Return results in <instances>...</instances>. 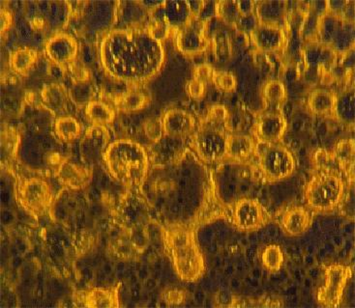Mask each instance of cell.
Segmentation results:
<instances>
[{
  "mask_svg": "<svg viewBox=\"0 0 355 308\" xmlns=\"http://www.w3.org/2000/svg\"><path fill=\"white\" fill-rule=\"evenodd\" d=\"M100 57L107 74L122 82H148L157 74L165 60L160 41L146 28L111 29L100 46Z\"/></svg>",
  "mask_w": 355,
  "mask_h": 308,
  "instance_id": "cell-1",
  "label": "cell"
},
{
  "mask_svg": "<svg viewBox=\"0 0 355 308\" xmlns=\"http://www.w3.org/2000/svg\"><path fill=\"white\" fill-rule=\"evenodd\" d=\"M103 161L112 178L126 189H141L148 178V153L141 144L131 139L110 143Z\"/></svg>",
  "mask_w": 355,
  "mask_h": 308,
  "instance_id": "cell-2",
  "label": "cell"
},
{
  "mask_svg": "<svg viewBox=\"0 0 355 308\" xmlns=\"http://www.w3.org/2000/svg\"><path fill=\"white\" fill-rule=\"evenodd\" d=\"M163 233L178 275L186 282L200 280L205 275V262L195 231L182 224H171L163 229Z\"/></svg>",
  "mask_w": 355,
  "mask_h": 308,
  "instance_id": "cell-3",
  "label": "cell"
},
{
  "mask_svg": "<svg viewBox=\"0 0 355 308\" xmlns=\"http://www.w3.org/2000/svg\"><path fill=\"white\" fill-rule=\"evenodd\" d=\"M345 189L346 185L341 176L332 171H322L308 183L305 199L314 211H331L342 202Z\"/></svg>",
  "mask_w": 355,
  "mask_h": 308,
  "instance_id": "cell-4",
  "label": "cell"
},
{
  "mask_svg": "<svg viewBox=\"0 0 355 308\" xmlns=\"http://www.w3.org/2000/svg\"><path fill=\"white\" fill-rule=\"evenodd\" d=\"M254 153L258 155L259 165L269 181L276 182L290 177L295 170L293 153L280 143H259Z\"/></svg>",
  "mask_w": 355,
  "mask_h": 308,
  "instance_id": "cell-5",
  "label": "cell"
},
{
  "mask_svg": "<svg viewBox=\"0 0 355 308\" xmlns=\"http://www.w3.org/2000/svg\"><path fill=\"white\" fill-rule=\"evenodd\" d=\"M317 36L320 44L333 51H349L354 48V21L330 11L322 15L317 24Z\"/></svg>",
  "mask_w": 355,
  "mask_h": 308,
  "instance_id": "cell-6",
  "label": "cell"
},
{
  "mask_svg": "<svg viewBox=\"0 0 355 308\" xmlns=\"http://www.w3.org/2000/svg\"><path fill=\"white\" fill-rule=\"evenodd\" d=\"M16 197L21 206L35 217H43L53 203L50 185L42 178H26L19 183Z\"/></svg>",
  "mask_w": 355,
  "mask_h": 308,
  "instance_id": "cell-7",
  "label": "cell"
},
{
  "mask_svg": "<svg viewBox=\"0 0 355 308\" xmlns=\"http://www.w3.org/2000/svg\"><path fill=\"white\" fill-rule=\"evenodd\" d=\"M227 141L225 128L203 122L195 136V149L202 161L215 163L227 155Z\"/></svg>",
  "mask_w": 355,
  "mask_h": 308,
  "instance_id": "cell-8",
  "label": "cell"
},
{
  "mask_svg": "<svg viewBox=\"0 0 355 308\" xmlns=\"http://www.w3.org/2000/svg\"><path fill=\"white\" fill-rule=\"evenodd\" d=\"M352 275V269L349 266L333 264L325 267V283L318 291V302L324 307H339Z\"/></svg>",
  "mask_w": 355,
  "mask_h": 308,
  "instance_id": "cell-9",
  "label": "cell"
},
{
  "mask_svg": "<svg viewBox=\"0 0 355 308\" xmlns=\"http://www.w3.org/2000/svg\"><path fill=\"white\" fill-rule=\"evenodd\" d=\"M119 2H83V21L85 28L93 33L111 30L119 17Z\"/></svg>",
  "mask_w": 355,
  "mask_h": 308,
  "instance_id": "cell-10",
  "label": "cell"
},
{
  "mask_svg": "<svg viewBox=\"0 0 355 308\" xmlns=\"http://www.w3.org/2000/svg\"><path fill=\"white\" fill-rule=\"evenodd\" d=\"M232 219L239 230L256 231L268 224L269 214L258 199L245 197L234 203Z\"/></svg>",
  "mask_w": 355,
  "mask_h": 308,
  "instance_id": "cell-11",
  "label": "cell"
},
{
  "mask_svg": "<svg viewBox=\"0 0 355 308\" xmlns=\"http://www.w3.org/2000/svg\"><path fill=\"white\" fill-rule=\"evenodd\" d=\"M110 134L106 127L92 126L83 134L80 144V153L85 165L93 166L104 158L110 145Z\"/></svg>",
  "mask_w": 355,
  "mask_h": 308,
  "instance_id": "cell-12",
  "label": "cell"
},
{
  "mask_svg": "<svg viewBox=\"0 0 355 308\" xmlns=\"http://www.w3.org/2000/svg\"><path fill=\"white\" fill-rule=\"evenodd\" d=\"M28 16L43 19L46 28H62L69 21L71 5L65 1L29 2Z\"/></svg>",
  "mask_w": 355,
  "mask_h": 308,
  "instance_id": "cell-13",
  "label": "cell"
},
{
  "mask_svg": "<svg viewBox=\"0 0 355 308\" xmlns=\"http://www.w3.org/2000/svg\"><path fill=\"white\" fill-rule=\"evenodd\" d=\"M153 21H159L170 28L180 29L186 26L195 15L188 1H164L151 12Z\"/></svg>",
  "mask_w": 355,
  "mask_h": 308,
  "instance_id": "cell-14",
  "label": "cell"
},
{
  "mask_svg": "<svg viewBox=\"0 0 355 308\" xmlns=\"http://www.w3.org/2000/svg\"><path fill=\"white\" fill-rule=\"evenodd\" d=\"M205 24L194 17L186 26L178 29L176 44L181 53L186 55H195L207 48Z\"/></svg>",
  "mask_w": 355,
  "mask_h": 308,
  "instance_id": "cell-15",
  "label": "cell"
},
{
  "mask_svg": "<svg viewBox=\"0 0 355 308\" xmlns=\"http://www.w3.org/2000/svg\"><path fill=\"white\" fill-rule=\"evenodd\" d=\"M46 55L58 65L70 64L79 51V45L74 36L69 33H58L46 41Z\"/></svg>",
  "mask_w": 355,
  "mask_h": 308,
  "instance_id": "cell-16",
  "label": "cell"
},
{
  "mask_svg": "<svg viewBox=\"0 0 355 308\" xmlns=\"http://www.w3.org/2000/svg\"><path fill=\"white\" fill-rule=\"evenodd\" d=\"M119 288L120 284H117L110 288L79 291L76 298L83 307L116 308L119 307Z\"/></svg>",
  "mask_w": 355,
  "mask_h": 308,
  "instance_id": "cell-17",
  "label": "cell"
},
{
  "mask_svg": "<svg viewBox=\"0 0 355 308\" xmlns=\"http://www.w3.org/2000/svg\"><path fill=\"white\" fill-rule=\"evenodd\" d=\"M55 173L61 184L76 190L87 187L92 178V171L89 166L79 165L69 160L61 161Z\"/></svg>",
  "mask_w": 355,
  "mask_h": 308,
  "instance_id": "cell-18",
  "label": "cell"
},
{
  "mask_svg": "<svg viewBox=\"0 0 355 308\" xmlns=\"http://www.w3.org/2000/svg\"><path fill=\"white\" fill-rule=\"evenodd\" d=\"M286 120L279 111L261 114L257 122V134L261 143H279L286 131Z\"/></svg>",
  "mask_w": 355,
  "mask_h": 308,
  "instance_id": "cell-19",
  "label": "cell"
},
{
  "mask_svg": "<svg viewBox=\"0 0 355 308\" xmlns=\"http://www.w3.org/2000/svg\"><path fill=\"white\" fill-rule=\"evenodd\" d=\"M162 122H163L164 133L173 138L189 136L196 128L194 116L184 109H170L164 114Z\"/></svg>",
  "mask_w": 355,
  "mask_h": 308,
  "instance_id": "cell-20",
  "label": "cell"
},
{
  "mask_svg": "<svg viewBox=\"0 0 355 308\" xmlns=\"http://www.w3.org/2000/svg\"><path fill=\"white\" fill-rule=\"evenodd\" d=\"M250 33L254 45L263 51H278L285 39L280 26L269 24L258 23Z\"/></svg>",
  "mask_w": 355,
  "mask_h": 308,
  "instance_id": "cell-21",
  "label": "cell"
},
{
  "mask_svg": "<svg viewBox=\"0 0 355 308\" xmlns=\"http://www.w3.org/2000/svg\"><path fill=\"white\" fill-rule=\"evenodd\" d=\"M312 215L302 206L288 208L281 219V226L288 236L297 237L305 233L312 226Z\"/></svg>",
  "mask_w": 355,
  "mask_h": 308,
  "instance_id": "cell-22",
  "label": "cell"
},
{
  "mask_svg": "<svg viewBox=\"0 0 355 308\" xmlns=\"http://www.w3.org/2000/svg\"><path fill=\"white\" fill-rule=\"evenodd\" d=\"M41 100L44 106L55 116H65L71 101L69 91L60 83H49L41 91ZM72 102V101H71Z\"/></svg>",
  "mask_w": 355,
  "mask_h": 308,
  "instance_id": "cell-23",
  "label": "cell"
},
{
  "mask_svg": "<svg viewBox=\"0 0 355 308\" xmlns=\"http://www.w3.org/2000/svg\"><path fill=\"white\" fill-rule=\"evenodd\" d=\"M337 95L327 89H315L310 93L307 107L311 114L318 116H334Z\"/></svg>",
  "mask_w": 355,
  "mask_h": 308,
  "instance_id": "cell-24",
  "label": "cell"
},
{
  "mask_svg": "<svg viewBox=\"0 0 355 308\" xmlns=\"http://www.w3.org/2000/svg\"><path fill=\"white\" fill-rule=\"evenodd\" d=\"M256 144L244 134H227V155L236 161H246L253 155Z\"/></svg>",
  "mask_w": 355,
  "mask_h": 308,
  "instance_id": "cell-25",
  "label": "cell"
},
{
  "mask_svg": "<svg viewBox=\"0 0 355 308\" xmlns=\"http://www.w3.org/2000/svg\"><path fill=\"white\" fill-rule=\"evenodd\" d=\"M53 133L60 143H73L82 134V125L75 117L65 114L56 117L53 123Z\"/></svg>",
  "mask_w": 355,
  "mask_h": 308,
  "instance_id": "cell-26",
  "label": "cell"
},
{
  "mask_svg": "<svg viewBox=\"0 0 355 308\" xmlns=\"http://www.w3.org/2000/svg\"><path fill=\"white\" fill-rule=\"evenodd\" d=\"M334 116L345 125H354L355 116V93L354 88L345 90L336 97Z\"/></svg>",
  "mask_w": 355,
  "mask_h": 308,
  "instance_id": "cell-27",
  "label": "cell"
},
{
  "mask_svg": "<svg viewBox=\"0 0 355 308\" xmlns=\"http://www.w3.org/2000/svg\"><path fill=\"white\" fill-rule=\"evenodd\" d=\"M85 114L93 126H106L116 118V111L107 102L93 100L85 107Z\"/></svg>",
  "mask_w": 355,
  "mask_h": 308,
  "instance_id": "cell-28",
  "label": "cell"
},
{
  "mask_svg": "<svg viewBox=\"0 0 355 308\" xmlns=\"http://www.w3.org/2000/svg\"><path fill=\"white\" fill-rule=\"evenodd\" d=\"M38 60V53L33 48L23 46L17 48L10 55V64L17 73L26 75L33 69Z\"/></svg>",
  "mask_w": 355,
  "mask_h": 308,
  "instance_id": "cell-29",
  "label": "cell"
},
{
  "mask_svg": "<svg viewBox=\"0 0 355 308\" xmlns=\"http://www.w3.org/2000/svg\"><path fill=\"white\" fill-rule=\"evenodd\" d=\"M285 2H261L258 7L259 23L279 26V21L285 14Z\"/></svg>",
  "mask_w": 355,
  "mask_h": 308,
  "instance_id": "cell-30",
  "label": "cell"
},
{
  "mask_svg": "<svg viewBox=\"0 0 355 308\" xmlns=\"http://www.w3.org/2000/svg\"><path fill=\"white\" fill-rule=\"evenodd\" d=\"M149 98L143 92L131 90L125 93L123 96L120 98L117 106L120 111L124 112H136L143 111L144 107H148Z\"/></svg>",
  "mask_w": 355,
  "mask_h": 308,
  "instance_id": "cell-31",
  "label": "cell"
},
{
  "mask_svg": "<svg viewBox=\"0 0 355 308\" xmlns=\"http://www.w3.org/2000/svg\"><path fill=\"white\" fill-rule=\"evenodd\" d=\"M283 251L278 244H269L261 253V265L271 273H278L284 265Z\"/></svg>",
  "mask_w": 355,
  "mask_h": 308,
  "instance_id": "cell-32",
  "label": "cell"
},
{
  "mask_svg": "<svg viewBox=\"0 0 355 308\" xmlns=\"http://www.w3.org/2000/svg\"><path fill=\"white\" fill-rule=\"evenodd\" d=\"M263 97L268 104L279 105L285 101L286 89L280 80H268L263 88Z\"/></svg>",
  "mask_w": 355,
  "mask_h": 308,
  "instance_id": "cell-33",
  "label": "cell"
},
{
  "mask_svg": "<svg viewBox=\"0 0 355 308\" xmlns=\"http://www.w3.org/2000/svg\"><path fill=\"white\" fill-rule=\"evenodd\" d=\"M1 146L3 155L16 156L18 155L19 146H21V136L16 129L11 127H6L2 129Z\"/></svg>",
  "mask_w": 355,
  "mask_h": 308,
  "instance_id": "cell-34",
  "label": "cell"
},
{
  "mask_svg": "<svg viewBox=\"0 0 355 308\" xmlns=\"http://www.w3.org/2000/svg\"><path fill=\"white\" fill-rule=\"evenodd\" d=\"M335 158L342 167L354 168V141L345 139L337 144Z\"/></svg>",
  "mask_w": 355,
  "mask_h": 308,
  "instance_id": "cell-35",
  "label": "cell"
},
{
  "mask_svg": "<svg viewBox=\"0 0 355 308\" xmlns=\"http://www.w3.org/2000/svg\"><path fill=\"white\" fill-rule=\"evenodd\" d=\"M217 16L232 24H239L241 19L244 18L240 12L239 1L218 2Z\"/></svg>",
  "mask_w": 355,
  "mask_h": 308,
  "instance_id": "cell-36",
  "label": "cell"
},
{
  "mask_svg": "<svg viewBox=\"0 0 355 308\" xmlns=\"http://www.w3.org/2000/svg\"><path fill=\"white\" fill-rule=\"evenodd\" d=\"M71 101L77 105H87L93 101L94 90L89 83L79 82L75 83L69 90Z\"/></svg>",
  "mask_w": 355,
  "mask_h": 308,
  "instance_id": "cell-37",
  "label": "cell"
},
{
  "mask_svg": "<svg viewBox=\"0 0 355 308\" xmlns=\"http://www.w3.org/2000/svg\"><path fill=\"white\" fill-rule=\"evenodd\" d=\"M212 82L216 87L224 92H232L236 90L237 82L236 75L227 71L214 70Z\"/></svg>",
  "mask_w": 355,
  "mask_h": 308,
  "instance_id": "cell-38",
  "label": "cell"
},
{
  "mask_svg": "<svg viewBox=\"0 0 355 308\" xmlns=\"http://www.w3.org/2000/svg\"><path fill=\"white\" fill-rule=\"evenodd\" d=\"M229 117V111H227L226 107L223 106V105H214L208 109L205 123L220 127V128H225Z\"/></svg>",
  "mask_w": 355,
  "mask_h": 308,
  "instance_id": "cell-39",
  "label": "cell"
},
{
  "mask_svg": "<svg viewBox=\"0 0 355 308\" xmlns=\"http://www.w3.org/2000/svg\"><path fill=\"white\" fill-rule=\"evenodd\" d=\"M144 133L149 141L153 143H157L163 138L164 128L162 119L150 118L144 123Z\"/></svg>",
  "mask_w": 355,
  "mask_h": 308,
  "instance_id": "cell-40",
  "label": "cell"
},
{
  "mask_svg": "<svg viewBox=\"0 0 355 308\" xmlns=\"http://www.w3.org/2000/svg\"><path fill=\"white\" fill-rule=\"evenodd\" d=\"M148 243V233L144 227L138 226L131 233V244L134 248L143 251Z\"/></svg>",
  "mask_w": 355,
  "mask_h": 308,
  "instance_id": "cell-41",
  "label": "cell"
},
{
  "mask_svg": "<svg viewBox=\"0 0 355 308\" xmlns=\"http://www.w3.org/2000/svg\"><path fill=\"white\" fill-rule=\"evenodd\" d=\"M205 83L200 82L197 78H193L186 84V91L192 99L200 100L205 95Z\"/></svg>",
  "mask_w": 355,
  "mask_h": 308,
  "instance_id": "cell-42",
  "label": "cell"
},
{
  "mask_svg": "<svg viewBox=\"0 0 355 308\" xmlns=\"http://www.w3.org/2000/svg\"><path fill=\"white\" fill-rule=\"evenodd\" d=\"M164 299L168 305H178L184 302L186 292L178 288H171L164 293Z\"/></svg>",
  "mask_w": 355,
  "mask_h": 308,
  "instance_id": "cell-43",
  "label": "cell"
},
{
  "mask_svg": "<svg viewBox=\"0 0 355 308\" xmlns=\"http://www.w3.org/2000/svg\"><path fill=\"white\" fill-rule=\"evenodd\" d=\"M217 5L218 2H202V8H200L196 18L205 23L212 17L217 16Z\"/></svg>",
  "mask_w": 355,
  "mask_h": 308,
  "instance_id": "cell-44",
  "label": "cell"
},
{
  "mask_svg": "<svg viewBox=\"0 0 355 308\" xmlns=\"http://www.w3.org/2000/svg\"><path fill=\"white\" fill-rule=\"evenodd\" d=\"M214 68L207 63H202L196 66L194 69V78L202 82H209L212 80Z\"/></svg>",
  "mask_w": 355,
  "mask_h": 308,
  "instance_id": "cell-45",
  "label": "cell"
},
{
  "mask_svg": "<svg viewBox=\"0 0 355 308\" xmlns=\"http://www.w3.org/2000/svg\"><path fill=\"white\" fill-rule=\"evenodd\" d=\"M71 73H72V77L74 78L76 83L87 82L89 80V73L83 66H73Z\"/></svg>",
  "mask_w": 355,
  "mask_h": 308,
  "instance_id": "cell-46",
  "label": "cell"
},
{
  "mask_svg": "<svg viewBox=\"0 0 355 308\" xmlns=\"http://www.w3.org/2000/svg\"><path fill=\"white\" fill-rule=\"evenodd\" d=\"M1 16H0V21H1V31L2 33H5L6 29L10 28V26L12 24V21H13V16L10 13L9 10H6L5 8L1 9V13H0Z\"/></svg>",
  "mask_w": 355,
  "mask_h": 308,
  "instance_id": "cell-47",
  "label": "cell"
},
{
  "mask_svg": "<svg viewBox=\"0 0 355 308\" xmlns=\"http://www.w3.org/2000/svg\"><path fill=\"white\" fill-rule=\"evenodd\" d=\"M18 29L19 35H21V38H24V40H28V38L31 37L33 30L31 24L26 23V21L19 23Z\"/></svg>",
  "mask_w": 355,
  "mask_h": 308,
  "instance_id": "cell-48",
  "label": "cell"
}]
</instances>
